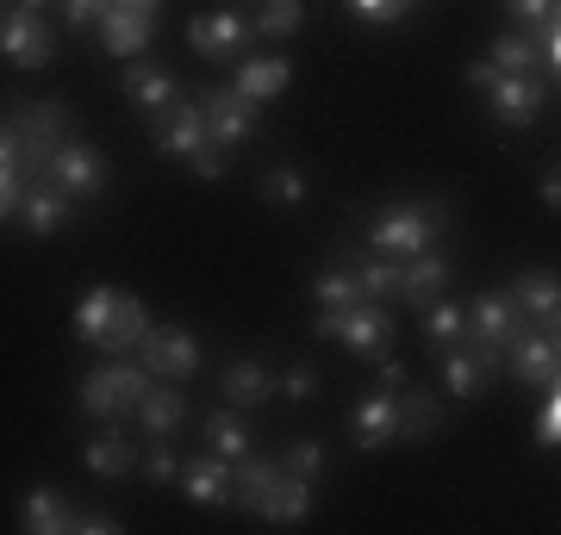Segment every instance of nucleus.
<instances>
[{
  "instance_id": "603ef678",
  "label": "nucleus",
  "mask_w": 561,
  "mask_h": 535,
  "mask_svg": "<svg viewBox=\"0 0 561 535\" xmlns=\"http://www.w3.org/2000/svg\"><path fill=\"white\" fill-rule=\"evenodd\" d=\"M493 81H500V69H493V62H468V88H474V94H486V88H493Z\"/></svg>"
},
{
  "instance_id": "72a5a7b5",
  "label": "nucleus",
  "mask_w": 561,
  "mask_h": 535,
  "mask_svg": "<svg viewBox=\"0 0 561 535\" xmlns=\"http://www.w3.org/2000/svg\"><path fill=\"white\" fill-rule=\"evenodd\" d=\"M424 337L437 342V349L468 342V312H461L456 299H431V305H424Z\"/></svg>"
},
{
  "instance_id": "c85d7f7f",
  "label": "nucleus",
  "mask_w": 561,
  "mask_h": 535,
  "mask_svg": "<svg viewBox=\"0 0 561 535\" xmlns=\"http://www.w3.org/2000/svg\"><path fill=\"white\" fill-rule=\"evenodd\" d=\"M144 330H150V312H144V299L119 287V312H113V330H106L101 356H131V349L144 342Z\"/></svg>"
},
{
  "instance_id": "412c9836",
  "label": "nucleus",
  "mask_w": 561,
  "mask_h": 535,
  "mask_svg": "<svg viewBox=\"0 0 561 535\" xmlns=\"http://www.w3.org/2000/svg\"><path fill=\"white\" fill-rule=\"evenodd\" d=\"M393 423H400V442L437 437V423H443V398L431 393V386H412V380H405L400 393H393Z\"/></svg>"
},
{
  "instance_id": "9b49d317",
  "label": "nucleus",
  "mask_w": 561,
  "mask_h": 535,
  "mask_svg": "<svg viewBox=\"0 0 561 535\" xmlns=\"http://www.w3.org/2000/svg\"><path fill=\"white\" fill-rule=\"evenodd\" d=\"M187 44H194L201 57H213V62H231V57H243V50L256 44V32H250V20H243V13L219 7V13L187 20Z\"/></svg>"
},
{
  "instance_id": "2f4dec72",
  "label": "nucleus",
  "mask_w": 561,
  "mask_h": 535,
  "mask_svg": "<svg viewBox=\"0 0 561 535\" xmlns=\"http://www.w3.org/2000/svg\"><path fill=\"white\" fill-rule=\"evenodd\" d=\"M275 479H280V461H268V455H243V461H231V504L256 511V498L268 492Z\"/></svg>"
},
{
  "instance_id": "7c9ffc66",
  "label": "nucleus",
  "mask_w": 561,
  "mask_h": 535,
  "mask_svg": "<svg viewBox=\"0 0 561 535\" xmlns=\"http://www.w3.org/2000/svg\"><path fill=\"white\" fill-rule=\"evenodd\" d=\"M76 411L88 417V423H119L125 398L113 393V380H106L101 368H88V374H81V386H76Z\"/></svg>"
},
{
  "instance_id": "f03ea898",
  "label": "nucleus",
  "mask_w": 561,
  "mask_h": 535,
  "mask_svg": "<svg viewBox=\"0 0 561 535\" xmlns=\"http://www.w3.org/2000/svg\"><path fill=\"white\" fill-rule=\"evenodd\" d=\"M13 131H20V143H25V175L38 181L50 150H57L62 138H76V113H69L62 100H20V106H13Z\"/></svg>"
},
{
  "instance_id": "a18cd8bd",
  "label": "nucleus",
  "mask_w": 561,
  "mask_h": 535,
  "mask_svg": "<svg viewBox=\"0 0 561 535\" xmlns=\"http://www.w3.org/2000/svg\"><path fill=\"white\" fill-rule=\"evenodd\" d=\"M549 13H561V0H505V20L518 25H537V20H549Z\"/></svg>"
},
{
  "instance_id": "a211bd4d",
  "label": "nucleus",
  "mask_w": 561,
  "mask_h": 535,
  "mask_svg": "<svg viewBox=\"0 0 561 535\" xmlns=\"http://www.w3.org/2000/svg\"><path fill=\"white\" fill-rule=\"evenodd\" d=\"M493 368H500V361L486 356V349L456 342V349H443V393L456 398V405H468V398H481V386H486Z\"/></svg>"
},
{
  "instance_id": "dca6fc26",
  "label": "nucleus",
  "mask_w": 561,
  "mask_h": 535,
  "mask_svg": "<svg viewBox=\"0 0 561 535\" xmlns=\"http://www.w3.org/2000/svg\"><path fill=\"white\" fill-rule=\"evenodd\" d=\"M449 275H456V268H449V256H437V249H424V256H405L400 261V280H393V293L405 299V305H431V299H443L449 293Z\"/></svg>"
},
{
  "instance_id": "58836bf2",
  "label": "nucleus",
  "mask_w": 561,
  "mask_h": 535,
  "mask_svg": "<svg viewBox=\"0 0 561 535\" xmlns=\"http://www.w3.org/2000/svg\"><path fill=\"white\" fill-rule=\"evenodd\" d=\"M280 474H294V479H319L324 474V442L319 437H300L287 455H280Z\"/></svg>"
},
{
  "instance_id": "f8f14e48",
  "label": "nucleus",
  "mask_w": 561,
  "mask_h": 535,
  "mask_svg": "<svg viewBox=\"0 0 561 535\" xmlns=\"http://www.w3.org/2000/svg\"><path fill=\"white\" fill-rule=\"evenodd\" d=\"M94 32H101V44H106L119 62H131V57H144V50H150V32H157V20H150V13H131V7H119V0H101Z\"/></svg>"
},
{
  "instance_id": "5fc2aeb1",
  "label": "nucleus",
  "mask_w": 561,
  "mask_h": 535,
  "mask_svg": "<svg viewBox=\"0 0 561 535\" xmlns=\"http://www.w3.org/2000/svg\"><path fill=\"white\" fill-rule=\"evenodd\" d=\"M119 7H131V13H150V20L162 13V0H119Z\"/></svg>"
},
{
  "instance_id": "f3484780",
  "label": "nucleus",
  "mask_w": 561,
  "mask_h": 535,
  "mask_svg": "<svg viewBox=\"0 0 561 535\" xmlns=\"http://www.w3.org/2000/svg\"><path fill=\"white\" fill-rule=\"evenodd\" d=\"M20 530L25 535H69L76 530V498L62 486H32L20 498Z\"/></svg>"
},
{
  "instance_id": "6e6d98bb",
  "label": "nucleus",
  "mask_w": 561,
  "mask_h": 535,
  "mask_svg": "<svg viewBox=\"0 0 561 535\" xmlns=\"http://www.w3.org/2000/svg\"><path fill=\"white\" fill-rule=\"evenodd\" d=\"M20 7H32V13H44V7H50V0H20Z\"/></svg>"
},
{
  "instance_id": "3c124183",
  "label": "nucleus",
  "mask_w": 561,
  "mask_h": 535,
  "mask_svg": "<svg viewBox=\"0 0 561 535\" xmlns=\"http://www.w3.org/2000/svg\"><path fill=\"white\" fill-rule=\"evenodd\" d=\"M537 199L549 206V212L561 206V175H556V168H542V175H537Z\"/></svg>"
},
{
  "instance_id": "473e14b6",
  "label": "nucleus",
  "mask_w": 561,
  "mask_h": 535,
  "mask_svg": "<svg viewBox=\"0 0 561 535\" xmlns=\"http://www.w3.org/2000/svg\"><path fill=\"white\" fill-rule=\"evenodd\" d=\"M350 275H356V293H362V299H393L400 261H393V256H375V249H362V256L350 261Z\"/></svg>"
},
{
  "instance_id": "20e7f679",
  "label": "nucleus",
  "mask_w": 561,
  "mask_h": 535,
  "mask_svg": "<svg viewBox=\"0 0 561 535\" xmlns=\"http://www.w3.org/2000/svg\"><path fill=\"white\" fill-rule=\"evenodd\" d=\"M201 119H206V143H219V150H238L262 131V106L256 100H243L238 88H201Z\"/></svg>"
},
{
  "instance_id": "4d7b16f0",
  "label": "nucleus",
  "mask_w": 561,
  "mask_h": 535,
  "mask_svg": "<svg viewBox=\"0 0 561 535\" xmlns=\"http://www.w3.org/2000/svg\"><path fill=\"white\" fill-rule=\"evenodd\" d=\"M0 20H7V13H0Z\"/></svg>"
},
{
  "instance_id": "0eeeda50",
  "label": "nucleus",
  "mask_w": 561,
  "mask_h": 535,
  "mask_svg": "<svg viewBox=\"0 0 561 535\" xmlns=\"http://www.w3.org/2000/svg\"><path fill=\"white\" fill-rule=\"evenodd\" d=\"M500 361L524 380V386H537V393H542V386H561V342H556V330H537V324H524Z\"/></svg>"
},
{
  "instance_id": "09e8293b",
  "label": "nucleus",
  "mask_w": 561,
  "mask_h": 535,
  "mask_svg": "<svg viewBox=\"0 0 561 535\" xmlns=\"http://www.w3.org/2000/svg\"><path fill=\"white\" fill-rule=\"evenodd\" d=\"M76 530L81 535H119V516L113 511H76Z\"/></svg>"
},
{
  "instance_id": "c756f323",
  "label": "nucleus",
  "mask_w": 561,
  "mask_h": 535,
  "mask_svg": "<svg viewBox=\"0 0 561 535\" xmlns=\"http://www.w3.org/2000/svg\"><path fill=\"white\" fill-rule=\"evenodd\" d=\"M201 437H206V449H213V455H225V461H243V455H250V430H243L238 405H219V411H206Z\"/></svg>"
},
{
  "instance_id": "1a4fd4ad",
  "label": "nucleus",
  "mask_w": 561,
  "mask_h": 535,
  "mask_svg": "<svg viewBox=\"0 0 561 535\" xmlns=\"http://www.w3.org/2000/svg\"><path fill=\"white\" fill-rule=\"evenodd\" d=\"M518 330H524V312L512 305V293H481L474 305H468V342H474V349H486L493 361L512 349V337H518Z\"/></svg>"
},
{
  "instance_id": "c9c22d12",
  "label": "nucleus",
  "mask_w": 561,
  "mask_h": 535,
  "mask_svg": "<svg viewBox=\"0 0 561 535\" xmlns=\"http://www.w3.org/2000/svg\"><path fill=\"white\" fill-rule=\"evenodd\" d=\"M262 199H268L275 212H300L306 199H312V181H306L300 168H268V175H262Z\"/></svg>"
},
{
  "instance_id": "bb28decb",
  "label": "nucleus",
  "mask_w": 561,
  "mask_h": 535,
  "mask_svg": "<svg viewBox=\"0 0 561 535\" xmlns=\"http://www.w3.org/2000/svg\"><path fill=\"white\" fill-rule=\"evenodd\" d=\"M113 312H119V287H88V293L76 299V337L88 342V349H101L106 330H113Z\"/></svg>"
},
{
  "instance_id": "e433bc0d",
  "label": "nucleus",
  "mask_w": 561,
  "mask_h": 535,
  "mask_svg": "<svg viewBox=\"0 0 561 535\" xmlns=\"http://www.w3.org/2000/svg\"><path fill=\"white\" fill-rule=\"evenodd\" d=\"M486 62H493L500 75H524V69H537L530 32H518V25H512V32H500V38H493V50H486Z\"/></svg>"
},
{
  "instance_id": "39448f33",
  "label": "nucleus",
  "mask_w": 561,
  "mask_h": 535,
  "mask_svg": "<svg viewBox=\"0 0 561 535\" xmlns=\"http://www.w3.org/2000/svg\"><path fill=\"white\" fill-rule=\"evenodd\" d=\"M331 342H343L356 361H381L393 349V317L381 299H356V305L331 312Z\"/></svg>"
},
{
  "instance_id": "4be33fe9",
  "label": "nucleus",
  "mask_w": 561,
  "mask_h": 535,
  "mask_svg": "<svg viewBox=\"0 0 561 535\" xmlns=\"http://www.w3.org/2000/svg\"><path fill=\"white\" fill-rule=\"evenodd\" d=\"M512 305L524 312V324L556 330V317H561V280L549 275V268H530V275H518V287H512Z\"/></svg>"
},
{
  "instance_id": "9d476101",
  "label": "nucleus",
  "mask_w": 561,
  "mask_h": 535,
  "mask_svg": "<svg viewBox=\"0 0 561 535\" xmlns=\"http://www.w3.org/2000/svg\"><path fill=\"white\" fill-rule=\"evenodd\" d=\"M0 50H7V62H20V69H44V62L57 57L50 20L32 13V7H13V13L0 20Z\"/></svg>"
},
{
  "instance_id": "c03bdc74",
  "label": "nucleus",
  "mask_w": 561,
  "mask_h": 535,
  "mask_svg": "<svg viewBox=\"0 0 561 535\" xmlns=\"http://www.w3.org/2000/svg\"><path fill=\"white\" fill-rule=\"evenodd\" d=\"M144 474H150V486H175V479H181V455L157 442V449L144 455Z\"/></svg>"
},
{
  "instance_id": "6ab92c4d",
  "label": "nucleus",
  "mask_w": 561,
  "mask_h": 535,
  "mask_svg": "<svg viewBox=\"0 0 561 535\" xmlns=\"http://www.w3.org/2000/svg\"><path fill=\"white\" fill-rule=\"evenodd\" d=\"M125 94L138 100L144 113H150V119H157V113H169V106H175L181 100V81H175V69H162V62H144V57H131L125 62Z\"/></svg>"
},
{
  "instance_id": "423d86ee",
  "label": "nucleus",
  "mask_w": 561,
  "mask_h": 535,
  "mask_svg": "<svg viewBox=\"0 0 561 535\" xmlns=\"http://www.w3.org/2000/svg\"><path fill=\"white\" fill-rule=\"evenodd\" d=\"M131 356L150 368V380H194L201 361H206V349H201V337H187L181 324H150Z\"/></svg>"
},
{
  "instance_id": "ea45409f",
  "label": "nucleus",
  "mask_w": 561,
  "mask_h": 535,
  "mask_svg": "<svg viewBox=\"0 0 561 535\" xmlns=\"http://www.w3.org/2000/svg\"><path fill=\"white\" fill-rule=\"evenodd\" d=\"M537 449H561V386H542V411H537Z\"/></svg>"
},
{
  "instance_id": "393cba45",
  "label": "nucleus",
  "mask_w": 561,
  "mask_h": 535,
  "mask_svg": "<svg viewBox=\"0 0 561 535\" xmlns=\"http://www.w3.org/2000/svg\"><path fill=\"white\" fill-rule=\"evenodd\" d=\"M287 81H294V62H287V57H243L231 88H238L243 100H256V106H262V100L287 94Z\"/></svg>"
},
{
  "instance_id": "b1692460",
  "label": "nucleus",
  "mask_w": 561,
  "mask_h": 535,
  "mask_svg": "<svg viewBox=\"0 0 561 535\" xmlns=\"http://www.w3.org/2000/svg\"><path fill=\"white\" fill-rule=\"evenodd\" d=\"M181 492L194 498V504H231V461L225 455H194L181 461Z\"/></svg>"
},
{
  "instance_id": "864d4df0",
  "label": "nucleus",
  "mask_w": 561,
  "mask_h": 535,
  "mask_svg": "<svg viewBox=\"0 0 561 535\" xmlns=\"http://www.w3.org/2000/svg\"><path fill=\"white\" fill-rule=\"evenodd\" d=\"M381 386H387V393H400V386H405V368L393 356H381Z\"/></svg>"
},
{
  "instance_id": "cd10ccee",
  "label": "nucleus",
  "mask_w": 561,
  "mask_h": 535,
  "mask_svg": "<svg viewBox=\"0 0 561 535\" xmlns=\"http://www.w3.org/2000/svg\"><path fill=\"white\" fill-rule=\"evenodd\" d=\"M219 393H225V405H268V398H275V374H268V368H262V361H231V368H225L219 374Z\"/></svg>"
},
{
  "instance_id": "6e6552de",
  "label": "nucleus",
  "mask_w": 561,
  "mask_h": 535,
  "mask_svg": "<svg viewBox=\"0 0 561 535\" xmlns=\"http://www.w3.org/2000/svg\"><path fill=\"white\" fill-rule=\"evenodd\" d=\"M542 106H549V81L537 75V69H524V75H500L493 88H486V113L500 125H537L542 119Z\"/></svg>"
},
{
  "instance_id": "79ce46f5",
  "label": "nucleus",
  "mask_w": 561,
  "mask_h": 535,
  "mask_svg": "<svg viewBox=\"0 0 561 535\" xmlns=\"http://www.w3.org/2000/svg\"><path fill=\"white\" fill-rule=\"evenodd\" d=\"M319 393V368H306V361H294V368H287V374H275V398H312Z\"/></svg>"
},
{
  "instance_id": "de8ad7c7",
  "label": "nucleus",
  "mask_w": 561,
  "mask_h": 535,
  "mask_svg": "<svg viewBox=\"0 0 561 535\" xmlns=\"http://www.w3.org/2000/svg\"><path fill=\"white\" fill-rule=\"evenodd\" d=\"M69 32H94V13H101V0H57Z\"/></svg>"
},
{
  "instance_id": "a878e982",
  "label": "nucleus",
  "mask_w": 561,
  "mask_h": 535,
  "mask_svg": "<svg viewBox=\"0 0 561 535\" xmlns=\"http://www.w3.org/2000/svg\"><path fill=\"white\" fill-rule=\"evenodd\" d=\"M256 516L262 523H306V516H312V479L280 474L275 486L256 498Z\"/></svg>"
},
{
  "instance_id": "49530a36",
  "label": "nucleus",
  "mask_w": 561,
  "mask_h": 535,
  "mask_svg": "<svg viewBox=\"0 0 561 535\" xmlns=\"http://www.w3.org/2000/svg\"><path fill=\"white\" fill-rule=\"evenodd\" d=\"M225 162H231V150H219V143H206V150H194V156H187V168H194L201 181H219V175H225Z\"/></svg>"
},
{
  "instance_id": "4c0bfd02",
  "label": "nucleus",
  "mask_w": 561,
  "mask_h": 535,
  "mask_svg": "<svg viewBox=\"0 0 561 535\" xmlns=\"http://www.w3.org/2000/svg\"><path fill=\"white\" fill-rule=\"evenodd\" d=\"M312 299H319V312H343V305H356V275H350V261H337V268H324L319 280H312Z\"/></svg>"
},
{
  "instance_id": "5701e85b",
  "label": "nucleus",
  "mask_w": 561,
  "mask_h": 535,
  "mask_svg": "<svg viewBox=\"0 0 561 535\" xmlns=\"http://www.w3.org/2000/svg\"><path fill=\"white\" fill-rule=\"evenodd\" d=\"M81 467H88L94 479H125L131 467H138V449H131V437H125V430H113V423H106V430H94V437H88Z\"/></svg>"
},
{
  "instance_id": "2eb2a0df",
  "label": "nucleus",
  "mask_w": 561,
  "mask_h": 535,
  "mask_svg": "<svg viewBox=\"0 0 561 535\" xmlns=\"http://www.w3.org/2000/svg\"><path fill=\"white\" fill-rule=\"evenodd\" d=\"M350 437H356L362 455H381V449H393L400 442V423H393V393H368L356 398V411H350Z\"/></svg>"
},
{
  "instance_id": "37998d69",
  "label": "nucleus",
  "mask_w": 561,
  "mask_h": 535,
  "mask_svg": "<svg viewBox=\"0 0 561 535\" xmlns=\"http://www.w3.org/2000/svg\"><path fill=\"white\" fill-rule=\"evenodd\" d=\"M356 20H368V25H393V20H405L412 13V0H343Z\"/></svg>"
},
{
  "instance_id": "8fccbe9b",
  "label": "nucleus",
  "mask_w": 561,
  "mask_h": 535,
  "mask_svg": "<svg viewBox=\"0 0 561 535\" xmlns=\"http://www.w3.org/2000/svg\"><path fill=\"white\" fill-rule=\"evenodd\" d=\"M0 162H20L25 168V143H20V131H13V119L0 125Z\"/></svg>"
},
{
  "instance_id": "a19ab883",
  "label": "nucleus",
  "mask_w": 561,
  "mask_h": 535,
  "mask_svg": "<svg viewBox=\"0 0 561 535\" xmlns=\"http://www.w3.org/2000/svg\"><path fill=\"white\" fill-rule=\"evenodd\" d=\"M25 181H32V175H25L20 162H0V224H7V219H20Z\"/></svg>"
},
{
  "instance_id": "f257e3e1",
  "label": "nucleus",
  "mask_w": 561,
  "mask_h": 535,
  "mask_svg": "<svg viewBox=\"0 0 561 535\" xmlns=\"http://www.w3.org/2000/svg\"><path fill=\"white\" fill-rule=\"evenodd\" d=\"M449 237V212L443 206H431V199H393L381 219L368 224V249L375 256H424V249H437V243Z\"/></svg>"
},
{
  "instance_id": "ddd939ff",
  "label": "nucleus",
  "mask_w": 561,
  "mask_h": 535,
  "mask_svg": "<svg viewBox=\"0 0 561 535\" xmlns=\"http://www.w3.org/2000/svg\"><path fill=\"white\" fill-rule=\"evenodd\" d=\"M157 150L169 162H187L194 150H206V119H201V100L181 94L169 113H157Z\"/></svg>"
},
{
  "instance_id": "7ed1b4c3",
  "label": "nucleus",
  "mask_w": 561,
  "mask_h": 535,
  "mask_svg": "<svg viewBox=\"0 0 561 535\" xmlns=\"http://www.w3.org/2000/svg\"><path fill=\"white\" fill-rule=\"evenodd\" d=\"M44 181L81 206V199H94L106 181H113V168H106V156L88 138H62L57 150H50V162H44Z\"/></svg>"
},
{
  "instance_id": "aec40b11",
  "label": "nucleus",
  "mask_w": 561,
  "mask_h": 535,
  "mask_svg": "<svg viewBox=\"0 0 561 535\" xmlns=\"http://www.w3.org/2000/svg\"><path fill=\"white\" fill-rule=\"evenodd\" d=\"M138 423L150 430V442H169L187 423V393L181 380H150V393L138 398Z\"/></svg>"
},
{
  "instance_id": "4468645a",
  "label": "nucleus",
  "mask_w": 561,
  "mask_h": 535,
  "mask_svg": "<svg viewBox=\"0 0 561 535\" xmlns=\"http://www.w3.org/2000/svg\"><path fill=\"white\" fill-rule=\"evenodd\" d=\"M20 224L32 231V237H57V231H69L76 224V199L57 194L50 181H25V199H20Z\"/></svg>"
},
{
  "instance_id": "f704fd0d",
  "label": "nucleus",
  "mask_w": 561,
  "mask_h": 535,
  "mask_svg": "<svg viewBox=\"0 0 561 535\" xmlns=\"http://www.w3.org/2000/svg\"><path fill=\"white\" fill-rule=\"evenodd\" d=\"M306 25V0H262V13H256V38H268V44H280V38H294Z\"/></svg>"
}]
</instances>
